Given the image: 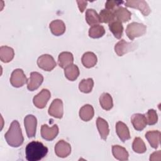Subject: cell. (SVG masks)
Here are the masks:
<instances>
[{
  "mask_svg": "<svg viewBox=\"0 0 161 161\" xmlns=\"http://www.w3.org/2000/svg\"><path fill=\"white\" fill-rule=\"evenodd\" d=\"M77 4H78V7L79 9L80 12L83 13L87 6V1H77Z\"/></svg>",
  "mask_w": 161,
  "mask_h": 161,
  "instance_id": "e575fe53",
  "label": "cell"
},
{
  "mask_svg": "<svg viewBox=\"0 0 161 161\" xmlns=\"http://www.w3.org/2000/svg\"><path fill=\"white\" fill-rule=\"evenodd\" d=\"M58 127L57 125H54L50 128L47 125H43L41 127V136L47 141H52L56 138L58 133Z\"/></svg>",
  "mask_w": 161,
  "mask_h": 161,
  "instance_id": "7c38bea8",
  "label": "cell"
},
{
  "mask_svg": "<svg viewBox=\"0 0 161 161\" xmlns=\"http://www.w3.org/2000/svg\"><path fill=\"white\" fill-rule=\"evenodd\" d=\"M73 55L69 52H63L58 55V65L62 69H65L70 65L73 64Z\"/></svg>",
  "mask_w": 161,
  "mask_h": 161,
  "instance_id": "ac0fdd59",
  "label": "cell"
},
{
  "mask_svg": "<svg viewBox=\"0 0 161 161\" xmlns=\"http://www.w3.org/2000/svg\"><path fill=\"white\" fill-rule=\"evenodd\" d=\"M145 138L148 140L151 147L153 148H157L160 144V132L158 130L148 131L145 133Z\"/></svg>",
  "mask_w": 161,
  "mask_h": 161,
  "instance_id": "d6986e66",
  "label": "cell"
},
{
  "mask_svg": "<svg viewBox=\"0 0 161 161\" xmlns=\"http://www.w3.org/2000/svg\"><path fill=\"white\" fill-rule=\"evenodd\" d=\"M132 148L135 152L138 153H143L147 150L144 142L140 137L135 138L132 144Z\"/></svg>",
  "mask_w": 161,
  "mask_h": 161,
  "instance_id": "4dcf8cb0",
  "label": "cell"
},
{
  "mask_svg": "<svg viewBox=\"0 0 161 161\" xmlns=\"http://www.w3.org/2000/svg\"><path fill=\"white\" fill-rule=\"evenodd\" d=\"M4 137L8 144L11 147H18L23 144L24 138L19 123L17 120H14L11 123Z\"/></svg>",
  "mask_w": 161,
  "mask_h": 161,
  "instance_id": "7a4b0ae2",
  "label": "cell"
},
{
  "mask_svg": "<svg viewBox=\"0 0 161 161\" xmlns=\"http://www.w3.org/2000/svg\"><path fill=\"white\" fill-rule=\"evenodd\" d=\"M99 103L103 109L106 111L110 110L113 106L111 96L107 92H103L99 97Z\"/></svg>",
  "mask_w": 161,
  "mask_h": 161,
  "instance_id": "4316f807",
  "label": "cell"
},
{
  "mask_svg": "<svg viewBox=\"0 0 161 161\" xmlns=\"http://www.w3.org/2000/svg\"><path fill=\"white\" fill-rule=\"evenodd\" d=\"M131 121L134 128L137 131L143 130L147 125L145 115L140 113L133 114L131 116Z\"/></svg>",
  "mask_w": 161,
  "mask_h": 161,
  "instance_id": "9a60e30c",
  "label": "cell"
},
{
  "mask_svg": "<svg viewBox=\"0 0 161 161\" xmlns=\"http://www.w3.org/2000/svg\"><path fill=\"white\" fill-rule=\"evenodd\" d=\"M48 113L54 118H62L64 114L62 101L60 99H55L49 106Z\"/></svg>",
  "mask_w": 161,
  "mask_h": 161,
  "instance_id": "30bf717a",
  "label": "cell"
},
{
  "mask_svg": "<svg viewBox=\"0 0 161 161\" xmlns=\"http://www.w3.org/2000/svg\"><path fill=\"white\" fill-rule=\"evenodd\" d=\"M137 47V44L134 42H127L121 39L114 46V51L118 56H123L125 53L134 51Z\"/></svg>",
  "mask_w": 161,
  "mask_h": 161,
  "instance_id": "277c9868",
  "label": "cell"
},
{
  "mask_svg": "<svg viewBox=\"0 0 161 161\" xmlns=\"http://www.w3.org/2000/svg\"><path fill=\"white\" fill-rule=\"evenodd\" d=\"M147 31V26L143 23L132 22L127 25L126 34L128 38L133 40L135 38L143 35Z\"/></svg>",
  "mask_w": 161,
  "mask_h": 161,
  "instance_id": "3957f363",
  "label": "cell"
},
{
  "mask_svg": "<svg viewBox=\"0 0 161 161\" xmlns=\"http://www.w3.org/2000/svg\"><path fill=\"white\" fill-rule=\"evenodd\" d=\"M94 110L93 107L90 104L83 106L79 110V116L84 121H90L94 116Z\"/></svg>",
  "mask_w": 161,
  "mask_h": 161,
  "instance_id": "cb8c5ba5",
  "label": "cell"
},
{
  "mask_svg": "<svg viewBox=\"0 0 161 161\" xmlns=\"http://www.w3.org/2000/svg\"><path fill=\"white\" fill-rule=\"evenodd\" d=\"M105 33V29L103 26L95 25L92 26L89 30V36L92 38H99L102 37Z\"/></svg>",
  "mask_w": 161,
  "mask_h": 161,
  "instance_id": "f1b7e54d",
  "label": "cell"
},
{
  "mask_svg": "<svg viewBox=\"0 0 161 161\" xmlns=\"http://www.w3.org/2000/svg\"><path fill=\"white\" fill-rule=\"evenodd\" d=\"M160 155H161L160 150H158L157 152H155L153 153L152 155H150V160H160Z\"/></svg>",
  "mask_w": 161,
  "mask_h": 161,
  "instance_id": "d590c367",
  "label": "cell"
},
{
  "mask_svg": "<svg viewBox=\"0 0 161 161\" xmlns=\"http://www.w3.org/2000/svg\"><path fill=\"white\" fill-rule=\"evenodd\" d=\"M43 81V75L37 72H32L30 74V78L27 80V88L30 91H33L37 89Z\"/></svg>",
  "mask_w": 161,
  "mask_h": 161,
  "instance_id": "8fae6325",
  "label": "cell"
},
{
  "mask_svg": "<svg viewBox=\"0 0 161 161\" xmlns=\"http://www.w3.org/2000/svg\"><path fill=\"white\" fill-rule=\"evenodd\" d=\"M144 115H145L147 125H153L157 123L158 121V116L155 109H148L147 113Z\"/></svg>",
  "mask_w": 161,
  "mask_h": 161,
  "instance_id": "d6a6232c",
  "label": "cell"
},
{
  "mask_svg": "<svg viewBox=\"0 0 161 161\" xmlns=\"http://www.w3.org/2000/svg\"><path fill=\"white\" fill-rule=\"evenodd\" d=\"M81 61L85 67L91 68L96 65L97 63V57L93 52H87L83 54Z\"/></svg>",
  "mask_w": 161,
  "mask_h": 161,
  "instance_id": "7402d4cb",
  "label": "cell"
},
{
  "mask_svg": "<svg viewBox=\"0 0 161 161\" xmlns=\"http://www.w3.org/2000/svg\"><path fill=\"white\" fill-rule=\"evenodd\" d=\"M27 79L24 72L21 69H17L13 70L10 78V83L14 87H22L27 82Z\"/></svg>",
  "mask_w": 161,
  "mask_h": 161,
  "instance_id": "52a82bcc",
  "label": "cell"
},
{
  "mask_svg": "<svg viewBox=\"0 0 161 161\" xmlns=\"http://www.w3.org/2000/svg\"><path fill=\"white\" fill-rule=\"evenodd\" d=\"M86 20L87 23L90 26L98 25L100 23L99 14L93 9H88L86 12Z\"/></svg>",
  "mask_w": 161,
  "mask_h": 161,
  "instance_id": "83f0119b",
  "label": "cell"
},
{
  "mask_svg": "<svg viewBox=\"0 0 161 161\" xmlns=\"http://www.w3.org/2000/svg\"><path fill=\"white\" fill-rule=\"evenodd\" d=\"M64 74L68 80L74 81L79 75V69L76 65L72 64L64 69Z\"/></svg>",
  "mask_w": 161,
  "mask_h": 161,
  "instance_id": "484cf974",
  "label": "cell"
},
{
  "mask_svg": "<svg viewBox=\"0 0 161 161\" xmlns=\"http://www.w3.org/2000/svg\"><path fill=\"white\" fill-rule=\"evenodd\" d=\"M109 30L112 32L114 36L117 39H120L123 35V26L122 23L118 21L113 20L108 25Z\"/></svg>",
  "mask_w": 161,
  "mask_h": 161,
  "instance_id": "d4e9b609",
  "label": "cell"
},
{
  "mask_svg": "<svg viewBox=\"0 0 161 161\" xmlns=\"http://www.w3.org/2000/svg\"><path fill=\"white\" fill-rule=\"evenodd\" d=\"M14 52L12 48L8 46L0 47V59L3 62L8 63L14 58Z\"/></svg>",
  "mask_w": 161,
  "mask_h": 161,
  "instance_id": "44dd1931",
  "label": "cell"
},
{
  "mask_svg": "<svg viewBox=\"0 0 161 161\" xmlns=\"http://www.w3.org/2000/svg\"><path fill=\"white\" fill-rule=\"evenodd\" d=\"M96 125L101 138L103 140H106L109 133V125L108 122L103 118L99 117L97 118L96 120Z\"/></svg>",
  "mask_w": 161,
  "mask_h": 161,
  "instance_id": "ffe728a7",
  "label": "cell"
},
{
  "mask_svg": "<svg viewBox=\"0 0 161 161\" xmlns=\"http://www.w3.org/2000/svg\"><path fill=\"white\" fill-rule=\"evenodd\" d=\"M50 29L52 33L55 36H60L65 31V25L63 21L55 19L50 23Z\"/></svg>",
  "mask_w": 161,
  "mask_h": 161,
  "instance_id": "e0dca14e",
  "label": "cell"
},
{
  "mask_svg": "<svg viewBox=\"0 0 161 161\" xmlns=\"http://www.w3.org/2000/svg\"><path fill=\"white\" fill-rule=\"evenodd\" d=\"M114 20L121 23H126L131 19V13L126 8L119 6L113 11Z\"/></svg>",
  "mask_w": 161,
  "mask_h": 161,
  "instance_id": "5bb4252c",
  "label": "cell"
},
{
  "mask_svg": "<svg viewBox=\"0 0 161 161\" xmlns=\"http://www.w3.org/2000/svg\"><path fill=\"white\" fill-rule=\"evenodd\" d=\"M24 125L28 137H34L35 136L37 125V119L36 117L32 114L26 116L24 119Z\"/></svg>",
  "mask_w": 161,
  "mask_h": 161,
  "instance_id": "9c48e42d",
  "label": "cell"
},
{
  "mask_svg": "<svg viewBox=\"0 0 161 161\" xmlns=\"http://www.w3.org/2000/svg\"><path fill=\"white\" fill-rule=\"evenodd\" d=\"M116 131L122 142H125L130 139V133L129 129L126 124L122 121H118L116 124Z\"/></svg>",
  "mask_w": 161,
  "mask_h": 161,
  "instance_id": "2e32d148",
  "label": "cell"
},
{
  "mask_svg": "<svg viewBox=\"0 0 161 161\" xmlns=\"http://www.w3.org/2000/svg\"><path fill=\"white\" fill-rule=\"evenodd\" d=\"M100 23H109L114 20L113 11L108 10L106 9H102L99 14Z\"/></svg>",
  "mask_w": 161,
  "mask_h": 161,
  "instance_id": "1f68e13d",
  "label": "cell"
},
{
  "mask_svg": "<svg viewBox=\"0 0 161 161\" xmlns=\"http://www.w3.org/2000/svg\"><path fill=\"white\" fill-rule=\"evenodd\" d=\"M123 1H107L105 3V8L106 9L113 11L117 8L119 6V5L123 3Z\"/></svg>",
  "mask_w": 161,
  "mask_h": 161,
  "instance_id": "836d02e7",
  "label": "cell"
},
{
  "mask_svg": "<svg viewBox=\"0 0 161 161\" xmlns=\"http://www.w3.org/2000/svg\"><path fill=\"white\" fill-rule=\"evenodd\" d=\"M48 148L42 142L32 141L26 147V158L28 161H38L46 156Z\"/></svg>",
  "mask_w": 161,
  "mask_h": 161,
  "instance_id": "6da1fadb",
  "label": "cell"
},
{
  "mask_svg": "<svg viewBox=\"0 0 161 161\" xmlns=\"http://www.w3.org/2000/svg\"><path fill=\"white\" fill-rule=\"evenodd\" d=\"M54 149L57 156L61 158L67 157L71 153L70 145L63 140H59L56 143Z\"/></svg>",
  "mask_w": 161,
  "mask_h": 161,
  "instance_id": "4fadbf2b",
  "label": "cell"
},
{
  "mask_svg": "<svg viewBox=\"0 0 161 161\" xmlns=\"http://www.w3.org/2000/svg\"><path fill=\"white\" fill-rule=\"evenodd\" d=\"M51 97L50 92L47 89H43L38 94L34 96L33 102L34 105L39 108H44Z\"/></svg>",
  "mask_w": 161,
  "mask_h": 161,
  "instance_id": "8992f818",
  "label": "cell"
},
{
  "mask_svg": "<svg viewBox=\"0 0 161 161\" xmlns=\"http://www.w3.org/2000/svg\"><path fill=\"white\" fill-rule=\"evenodd\" d=\"M94 86V80L92 78L84 79H82L79 84V90L84 93H89L91 92Z\"/></svg>",
  "mask_w": 161,
  "mask_h": 161,
  "instance_id": "f546056e",
  "label": "cell"
},
{
  "mask_svg": "<svg viewBox=\"0 0 161 161\" xmlns=\"http://www.w3.org/2000/svg\"><path fill=\"white\" fill-rule=\"evenodd\" d=\"M125 6L128 8L138 9L144 16H148L151 12L148 4L143 0H129L126 1Z\"/></svg>",
  "mask_w": 161,
  "mask_h": 161,
  "instance_id": "ba28073f",
  "label": "cell"
},
{
  "mask_svg": "<svg viewBox=\"0 0 161 161\" xmlns=\"http://www.w3.org/2000/svg\"><path fill=\"white\" fill-rule=\"evenodd\" d=\"M37 65L40 69L45 71H51L56 67L57 64L52 55L43 54L38 57Z\"/></svg>",
  "mask_w": 161,
  "mask_h": 161,
  "instance_id": "5b68a950",
  "label": "cell"
},
{
  "mask_svg": "<svg viewBox=\"0 0 161 161\" xmlns=\"http://www.w3.org/2000/svg\"><path fill=\"white\" fill-rule=\"evenodd\" d=\"M112 153L115 158L119 160H127L129 154L126 148L119 145L112 146Z\"/></svg>",
  "mask_w": 161,
  "mask_h": 161,
  "instance_id": "603a6c76",
  "label": "cell"
}]
</instances>
